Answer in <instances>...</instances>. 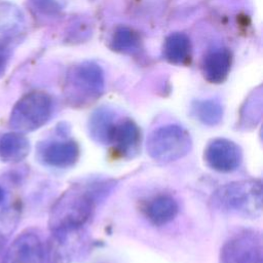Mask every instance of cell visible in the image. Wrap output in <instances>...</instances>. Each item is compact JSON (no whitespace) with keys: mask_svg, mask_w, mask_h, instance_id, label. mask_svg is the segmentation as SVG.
<instances>
[{"mask_svg":"<svg viewBox=\"0 0 263 263\" xmlns=\"http://www.w3.org/2000/svg\"><path fill=\"white\" fill-rule=\"evenodd\" d=\"M115 184L113 179L108 178H90L72 184L51 208L48 220L50 232L83 229Z\"/></svg>","mask_w":263,"mask_h":263,"instance_id":"obj_1","label":"cell"},{"mask_svg":"<svg viewBox=\"0 0 263 263\" xmlns=\"http://www.w3.org/2000/svg\"><path fill=\"white\" fill-rule=\"evenodd\" d=\"M211 202L222 213L242 218H258L263 205L262 181L249 179L224 184L213 192Z\"/></svg>","mask_w":263,"mask_h":263,"instance_id":"obj_2","label":"cell"},{"mask_svg":"<svg viewBox=\"0 0 263 263\" xmlns=\"http://www.w3.org/2000/svg\"><path fill=\"white\" fill-rule=\"evenodd\" d=\"M192 148L189 132L179 124H165L150 133L146 143L148 155L159 163H170L186 156Z\"/></svg>","mask_w":263,"mask_h":263,"instance_id":"obj_3","label":"cell"},{"mask_svg":"<svg viewBox=\"0 0 263 263\" xmlns=\"http://www.w3.org/2000/svg\"><path fill=\"white\" fill-rule=\"evenodd\" d=\"M104 84L102 69L96 64L83 63L70 71L65 97L72 107H85L101 97Z\"/></svg>","mask_w":263,"mask_h":263,"instance_id":"obj_4","label":"cell"},{"mask_svg":"<svg viewBox=\"0 0 263 263\" xmlns=\"http://www.w3.org/2000/svg\"><path fill=\"white\" fill-rule=\"evenodd\" d=\"M52 112L51 98L43 91H32L17 101L11 110L9 126L13 132L30 133L43 126Z\"/></svg>","mask_w":263,"mask_h":263,"instance_id":"obj_5","label":"cell"},{"mask_svg":"<svg viewBox=\"0 0 263 263\" xmlns=\"http://www.w3.org/2000/svg\"><path fill=\"white\" fill-rule=\"evenodd\" d=\"M222 263H263L262 236L246 230L230 237L221 250Z\"/></svg>","mask_w":263,"mask_h":263,"instance_id":"obj_6","label":"cell"},{"mask_svg":"<svg viewBox=\"0 0 263 263\" xmlns=\"http://www.w3.org/2000/svg\"><path fill=\"white\" fill-rule=\"evenodd\" d=\"M203 160L210 168L216 172L230 173L239 167L242 161V151L234 141L216 138L205 146Z\"/></svg>","mask_w":263,"mask_h":263,"instance_id":"obj_7","label":"cell"},{"mask_svg":"<svg viewBox=\"0 0 263 263\" xmlns=\"http://www.w3.org/2000/svg\"><path fill=\"white\" fill-rule=\"evenodd\" d=\"M83 229L50 232L47 246L48 263H72L85 250Z\"/></svg>","mask_w":263,"mask_h":263,"instance_id":"obj_8","label":"cell"},{"mask_svg":"<svg viewBox=\"0 0 263 263\" xmlns=\"http://www.w3.org/2000/svg\"><path fill=\"white\" fill-rule=\"evenodd\" d=\"M38 155L40 161L47 166L68 168L78 161L80 148L72 139L47 141L40 145Z\"/></svg>","mask_w":263,"mask_h":263,"instance_id":"obj_9","label":"cell"},{"mask_svg":"<svg viewBox=\"0 0 263 263\" xmlns=\"http://www.w3.org/2000/svg\"><path fill=\"white\" fill-rule=\"evenodd\" d=\"M43 261L44 248L40 237L28 231L12 241L2 263H43Z\"/></svg>","mask_w":263,"mask_h":263,"instance_id":"obj_10","label":"cell"},{"mask_svg":"<svg viewBox=\"0 0 263 263\" xmlns=\"http://www.w3.org/2000/svg\"><path fill=\"white\" fill-rule=\"evenodd\" d=\"M142 133L139 125L132 119L117 121L110 145L114 152L122 158H133L140 150Z\"/></svg>","mask_w":263,"mask_h":263,"instance_id":"obj_11","label":"cell"},{"mask_svg":"<svg viewBox=\"0 0 263 263\" xmlns=\"http://www.w3.org/2000/svg\"><path fill=\"white\" fill-rule=\"evenodd\" d=\"M179 212L178 201L167 193H159L143 206L146 219L154 226H163L173 221Z\"/></svg>","mask_w":263,"mask_h":263,"instance_id":"obj_12","label":"cell"},{"mask_svg":"<svg viewBox=\"0 0 263 263\" xmlns=\"http://www.w3.org/2000/svg\"><path fill=\"white\" fill-rule=\"evenodd\" d=\"M117 120L109 108H99L89 117L88 134L98 144L110 145Z\"/></svg>","mask_w":263,"mask_h":263,"instance_id":"obj_13","label":"cell"},{"mask_svg":"<svg viewBox=\"0 0 263 263\" xmlns=\"http://www.w3.org/2000/svg\"><path fill=\"white\" fill-rule=\"evenodd\" d=\"M30 152V142L27 137L17 132L4 134L0 138V158L5 162H18Z\"/></svg>","mask_w":263,"mask_h":263,"instance_id":"obj_14","label":"cell"},{"mask_svg":"<svg viewBox=\"0 0 263 263\" xmlns=\"http://www.w3.org/2000/svg\"><path fill=\"white\" fill-rule=\"evenodd\" d=\"M230 65L231 55L227 49L219 48L210 52L203 61L204 78L212 83L222 82L229 73Z\"/></svg>","mask_w":263,"mask_h":263,"instance_id":"obj_15","label":"cell"},{"mask_svg":"<svg viewBox=\"0 0 263 263\" xmlns=\"http://www.w3.org/2000/svg\"><path fill=\"white\" fill-rule=\"evenodd\" d=\"M192 114L204 125L215 126L219 124L223 118L222 105L214 100H200L192 104Z\"/></svg>","mask_w":263,"mask_h":263,"instance_id":"obj_16","label":"cell"},{"mask_svg":"<svg viewBox=\"0 0 263 263\" xmlns=\"http://www.w3.org/2000/svg\"><path fill=\"white\" fill-rule=\"evenodd\" d=\"M164 55L174 64H182L190 55V40L184 33L170 35L164 43Z\"/></svg>","mask_w":263,"mask_h":263,"instance_id":"obj_17","label":"cell"},{"mask_svg":"<svg viewBox=\"0 0 263 263\" xmlns=\"http://www.w3.org/2000/svg\"><path fill=\"white\" fill-rule=\"evenodd\" d=\"M21 213L18 203L10 204L0 211V255L18 225Z\"/></svg>","mask_w":263,"mask_h":263,"instance_id":"obj_18","label":"cell"},{"mask_svg":"<svg viewBox=\"0 0 263 263\" xmlns=\"http://www.w3.org/2000/svg\"><path fill=\"white\" fill-rule=\"evenodd\" d=\"M262 114V104L261 97L258 99H252L247 103L246 107L240 113L239 127L247 130L249 128H254L261 119Z\"/></svg>","mask_w":263,"mask_h":263,"instance_id":"obj_19","label":"cell"},{"mask_svg":"<svg viewBox=\"0 0 263 263\" xmlns=\"http://www.w3.org/2000/svg\"><path fill=\"white\" fill-rule=\"evenodd\" d=\"M112 46L118 51L132 52L138 48L139 38L130 29L121 27L116 30L113 36Z\"/></svg>","mask_w":263,"mask_h":263,"instance_id":"obj_20","label":"cell"},{"mask_svg":"<svg viewBox=\"0 0 263 263\" xmlns=\"http://www.w3.org/2000/svg\"><path fill=\"white\" fill-rule=\"evenodd\" d=\"M32 1L42 11L52 12L57 10V5L52 0H32Z\"/></svg>","mask_w":263,"mask_h":263,"instance_id":"obj_21","label":"cell"},{"mask_svg":"<svg viewBox=\"0 0 263 263\" xmlns=\"http://www.w3.org/2000/svg\"><path fill=\"white\" fill-rule=\"evenodd\" d=\"M7 59H8V51L4 46V44L0 42V72L4 69Z\"/></svg>","mask_w":263,"mask_h":263,"instance_id":"obj_22","label":"cell"},{"mask_svg":"<svg viewBox=\"0 0 263 263\" xmlns=\"http://www.w3.org/2000/svg\"><path fill=\"white\" fill-rule=\"evenodd\" d=\"M4 199H5V191H4V189L0 186V204L4 201Z\"/></svg>","mask_w":263,"mask_h":263,"instance_id":"obj_23","label":"cell"}]
</instances>
